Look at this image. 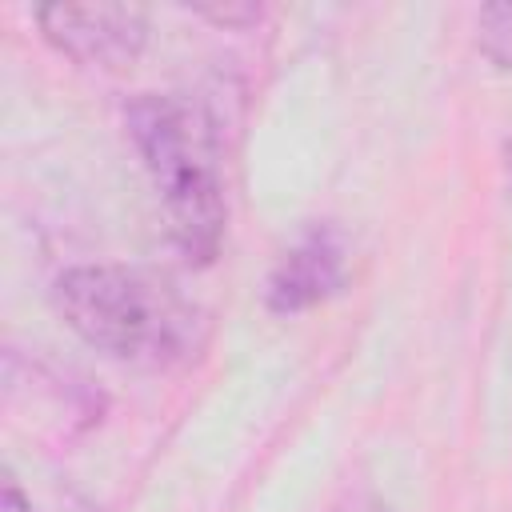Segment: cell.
<instances>
[{
  "instance_id": "obj_1",
  "label": "cell",
  "mask_w": 512,
  "mask_h": 512,
  "mask_svg": "<svg viewBox=\"0 0 512 512\" xmlns=\"http://www.w3.org/2000/svg\"><path fill=\"white\" fill-rule=\"evenodd\" d=\"M56 312L96 352L132 368H172L200 352L208 316L168 276L132 264L68 268L52 288Z\"/></svg>"
},
{
  "instance_id": "obj_2",
  "label": "cell",
  "mask_w": 512,
  "mask_h": 512,
  "mask_svg": "<svg viewBox=\"0 0 512 512\" xmlns=\"http://www.w3.org/2000/svg\"><path fill=\"white\" fill-rule=\"evenodd\" d=\"M128 132L164 200L172 240L188 260H212L228 220L216 120L196 100L148 92L128 104Z\"/></svg>"
},
{
  "instance_id": "obj_3",
  "label": "cell",
  "mask_w": 512,
  "mask_h": 512,
  "mask_svg": "<svg viewBox=\"0 0 512 512\" xmlns=\"http://www.w3.org/2000/svg\"><path fill=\"white\" fill-rule=\"evenodd\" d=\"M40 32L72 60L92 68H124L140 56L148 24L128 4H48L36 12Z\"/></svg>"
},
{
  "instance_id": "obj_4",
  "label": "cell",
  "mask_w": 512,
  "mask_h": 512,
  "mask_svg": "<svg viewBox=\"0 0 512 512\" xmlns=\"http://www.w3.org/2000/svg\"><path fill=\"white\" fill-rule=\"evenodd\" d=\"M344 284V248L332 228L304 232L284 260L268 276V308L272 312H304L328 296H336Z\"/></svg>"
},
{
  "instance_id": "obj_5",
  "label": "cell",
  "mask_w": 512,
  "mask_h": 512,
  "mask_svg": "<svg viewBox=\"0 0 512 512\" xmlns=\"http://www.w3.org/2000/svg\"><path fill=\"white\" fill-rule=\"evenodd\" d=\"M480 52L496 68H512V4H484L476 16Z\"/></svg>"
},
{
  "instance_id": "obj_6",
  "label": "cell",
  "mask_w": 512,
  "mask_h": 512,
  "mask_svg": "<svg viewBox=\"0 0 512 512\" xmlns=\"http://www.w3.org/2000/svg\"><path fill=\"white\" fill-rule=\"evenodd\" d=\"M0 512H32V504L24 500L20 484L12 476H4V500H0Z\"/></svg>"
},
{
  "instance_id": "obj_7",
  "label": "cell",
  "mask_w": 512,
  "mask_h": 512,
  "mask_svg": "<svg viewBox=\"0 0 512 512\" xmlns=\"http://www.w3.org/2000/svg\"><path fill=\"white\" fill-rule=\"evenodd\" d=\"M508 168H512V144H508Z\"/></svg>"
}]
</instances>
